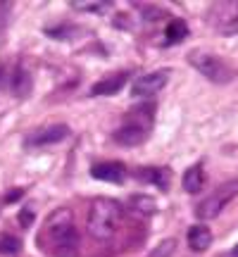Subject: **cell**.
I'll return each mask as SVG.
<instances>
[{
    "label": "cell",
    "mask_w": 238,
    "mask_h": 257,
    "mask_svg": "<svg viewBox=\"0 0 238 257\" xmlns=\"http://www.w3.org/2000/svg\"><path fill=\"white\" fill-rule=\"evenodd\" d=\"M41 240L46 243L53 257H76L79 255V231L74 226V214L67 207L55 210L46 219Z\"/></svg>",
    "instance_id": "6da1fadb"
},
{
    "label": "cell",
    "mask_w": 238,
    "mask_h": 257,
    "mask_svg": "<svg viewBox=\"0 0 238 257\" xmlns=\"http://www.w3.org/2000/svg\"><path fill=\"white\" fill-rule=\"evenodd\" d=\"M236 195H238V179L221 184L219 188H214L205 200L198 202V207H195V217L202 219V221H210V219H214V217H219L221 210H224V207H226Z\"/></svg>",
    "instance_id": "5b68a950"
},
{
    "label": "cell",
    "mask_w": 238,
    "mask_h": 257,
    "mask_svg": "<svg viewBox=\"0 0 238 257\" xmlns=\"http://www.w3.org/2000/svg\"><path fill=\"white\" fill-rule=\"evenodd\" d=\"M8 17H10V5L8 3H0V31L8 24Z\"/></svg>",
    "instance_id": "ffe728a7"
},
{
    "label": "cell",
    "mask_w": 238,
    "mask_h": 257,
    "mask_svg": "<svg viewBox=\"0 0 238 257\" xmlns=\"http://www.w3.org/2000/svg\"><path fill=\"white\" fill-rule=\"evenodd\" d=\"M10 86H12V91L17 93L19 98H24L29 91H31V76L24 67H17L15 74H12V79H10Z\"/></svg>",
    "instance_id": "5bb4252c"
},
{
    "label": "cell",
    "mask_w": 238,
    "mask_h": 257,
    "mask_svg": "<svg viewBox=\"0 0 238 257\" xmlns=\"http://www.w3.org/2000/svg\"><path fill=\"white\" fill-rule=\"evenodd\" d=\"M186 240H188V248H191L193 252H205V250L212 245V231L207 229L205 224H195V226L188 229Z\"/></svg>",
    "instance_id": "8fae6325"
},
{
    "label": "cell",
    "mask_w": 238,
    "mask_h": 257,
    "mask_svg": "<svg viewBox=\"0 0 238 257\" xmlns=\"http://www.w3.org/2000/svg\"><path fill=\"white\" fill-rule=\"evenodd\" d=\"M124 210L117 200L112 198H95L88 207V219H86V229L95 240H110L119 231Z\"/></svg>",
    "instance_id": "7a4b0ae2"
},
{
    "label": "cell",
    "mask_w": 238,
    "mask_h": 257,
    "mask_svg": "<svg viewBox=\"0 0 238 257\" xmlns=\"http://www.w3.org/2000/svg\"><path fill=\"white\" fill-rule=\"evenodd\" d=\"M93 179L98 181H110V184H122L124 176H127V167L122 162H100L91 169Z\"/></svg>",
    "instance_id": "9c48e42d"
},
{
    "label": "cell",
    "mask_w": 238,
    "mask_h": 257,
    "mask_svg": "<svg viewBox=\"0 0 238 257\" xmlns=\"http://www.w3.org/2000/svg\"><path fill=\"white\" fill-rule=\"evenodd\" d=\"M207 22L224 36L238 34V0H219L207 10Z\"/></svg>",
    "instance_id": "8992f818"
},
{
    "label": "cell",
    "mask_w": 238,
    "mask_h": 257,
    "mask_svg": "<svg viewBox=\"0 0 238 257\" xmlns=\"http://www.w3.org/2000/svg\"><path fill=\"white\" fill-rule=\"evenodd\" d=\"M74 8L83 10V12H102V10L110 8V5L107 3H74Z\"/></svg>",
    "instance_id": "d6986e66"
},
{
    "label": "cell",
    "mask_w": 238,
    "mask_h": 257,
    "mask_svg": "<svg viewBox=\"0 0 238 257\" xmlns=\"http://www.w3.org/2000/svg\"><path fill=\"white\" fill-rule=\"evenodd\" d=\"M188 62L198 69V72L212 83H229L233 79V67L229 62H224L221 57L205 53V50H193L188 55Z\"/></svg>",
    "instance_id": "277c9868"
},
{
    "label": "cell",
    "mask_w": 238,
    "mask_h": 257,
    "mask_svg": "<svg viewBox=\"0 0 238 257\" xmlns=\"http://www.w3.org/2000/svg\"><path fill=\"white\" fill-rule=\"evenodd\" d=\"M3 76H5V69H3V67H0V81H3Z\"/></svg>",
    "instance_id": "7402d4cb"
},
{
    "label": "cell",
    "mask_w": 238,
    "mask_h": 257,
    "mask_svg": "<svg viewBox=\"0 0 238 257\" xmlns=\"http://www.w3.org/2000/svg\"><path fill=\"white\" fill-rule=\"evenodd\" d=\"M181 184H183V191L191 193V195H195V193L202 191V186H205V172H202L200 162H198V165H193V167H188V169L183 172Z\"/></svg>",
    "instance_id": "7c38bea8"
},
{
    "label": "cell",
    "mask_w": 238,
    "mask_h": 257,
    "mask_svg": "<svg viewBox=\"0 0 238 257\" xmlns=\"http://www.w3.org/2000/svg\"><path fill=\"white\" fill-rule=\"evenodd\" d=\"M127 79H129V74H124V72L105 76V79H100L98 83L91 86V95H114V93H119L127 86Z\"/></svg>",
    "instance_id": "30bf717a"
},
{
    "label": "cell",
    "mask_w": 238,
    "mask_h": 257,
    "mask_svg": "<svg viewBox=\"0 0 238 257\" xmlns=\"http://www.w3.org/2000/svg\"><path fill=\"white\" fill-rule=\"evenodd\" d=\"M188 36V27L183 19H172L167 27V43H181L183 38Z\"/></svg>",
    "instance_id": "2e32d148"
},
{
    "label": "cell",
    "mask_w": 238,
    "mask_h": 257,
    "mask_svg": "<svg viewBox=\"0 0 238 257\" xmlns=\"http://www.w3.org/2000/svg\"><path fill=\"white\" fill-rule=\"evenodd\" d=\"M167 81H169V69H157V72L143 74V76H138L134 81L131 95L134 98H153V95H157L165 88Z\"/></svg>",
    "instance_id": "52a82bcc"
},
{
    "label": "cell",
    "mask_w": 238,
    "mask_h": 257,
    "mask_svg": "<svg viewBox=\"0 0 238 257\" xmlns=\"http://www.w3.org/2000/svg\"><path fill=\"white\" fill-rule=\"evenodd\" d=\"M69 136V126L64 124H50V126H43L34 131L31 136L27 138V146L29 148H46V146H55L60 141Z\"/></svg>",
    "instance_id": "ba28073f"
},
{
    "label": "cell",
    "mask_w": 238,
    "mask_h": 257,
    "mask_svg": "<svg viewBox=\"0 0 238 257\" xmlns=\"http://www.w3.org/2000/svg\"><path fill=\"white\" fill-rule=\"evenodd\" d=\"M19 248H22V243H19L17 236H10V233H5V236H0V255H17Z\"/></svg>",
    "instance_id": "e0dca14e"
},
{
    "label": "cell",
    "mask_w": 238,
    "mask_h": 257,
    "mask_svg": "<svg viewBox=\"0 0 238 257\" xmlns=\"http://www.w3.org/2000/svg\"><path fill=\"white\" fill-rule=\"evenodd\" d=\"M233 257H238V245H236V248H233Z\"/></svg>",
    "instance_id": "603a6c76"
},
{
    "label": "cell",
    "mask_w": 238,
    "mask_h": 257,
    "mask_svg": "<svg viewBox=\"0 0 238 257\" xmlns=\"http://www.w3.org/2000/svg\"><path fill=\"white\" fill-rule=\"evenodd\" d=\"M155 114V105H138L134 110L127 112V117L122 121V126L114 131V141L119 146H141L148 136H150V128H153V117Z\"/></svg>",
    "instance_id": "3957f363"
},
{
    "label": "cell",
    "mask_w": 238,
    "mask_h": 257,
    "mask_svg": "<svg viewBox=\"0 0 238 257\" xmlns=\"http://www.w3.org/2000/svg\"><path fill=\"white\" fill-rule=\"evenodd\" d=\"M176 248V240L169 238V240H162L160 245H157V250H153V257H169L172 252H174Z\"/></svg>",
    "instance_id": "ac0fdd59"
},
{
    "label": "cell",
    "mask_w": 238,
    "mask_h": 257,
    "mask_svg": "<svg viewBox=\"0 0 238 257\" xmlns=\"http://www.w3.org/2000/svg\"><path fill=\"white\" fill-rule=\"evenodd\" d=\"M138 179L148 181V184H155L160 188H167L169 184V172L167 169H155V167H146V169H138Z\"/></svg>",
    "instance_id": "4fadbf2b"
},
{
    "label": "cell",
    "mask_w": 238,
    "mask_h": 257,
    "mask_svg": "<svg viewBox=\"0 0 238 257\" xmlns=\"http://www.w3.org/2000/svg\"><path fill=\"white\" fill-rule=\"evenodd\" d=\"M34 221V210H22V214H19V224L22 226H29Z\"/></svg>",
    "instance_id": "44dd1931"
},
{
    "label": "cell",
    "mask_w": 238,
    "mask_h": 257,
    "mask_svg": "<svg viewBox=\"0 0 238 257\" xmlns=\"http://www.w3.org/2000/svg\"><path fill=\"white\" fill-rule=\"evenodd\" d=\"M129 207L136 212V214H146V217H150V214H155L157 202L153 200L150 195H131V198H129Z\"/></svg>",
    "instance_id": "9a60e30c"
}]
</instances>
